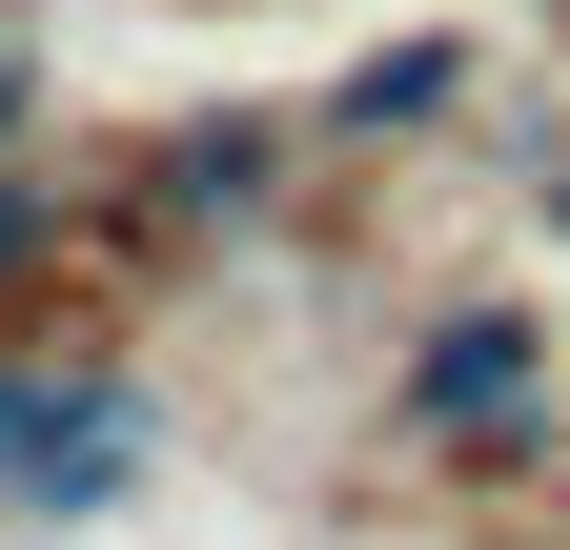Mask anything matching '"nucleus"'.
<instances>
[{
	"label": "nucleus",
	"instance_id": "nucleus-1",
	"mask_svg": "<svg viewBox=\"0 0 570 550\" xmlns=\"http://www.w3.org/2000/svg\"><path fill=\"white\" fill-rule=\"evenodd\" d=\"M0 102H21V41H0Z\"/></svg>",
	"mask_w": 570,
	"mask_h": 550
}]
</instances>
